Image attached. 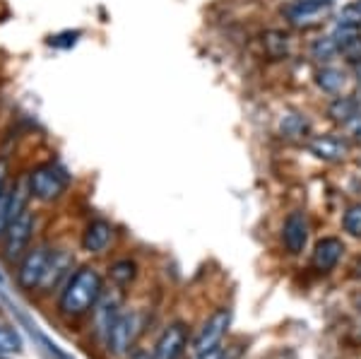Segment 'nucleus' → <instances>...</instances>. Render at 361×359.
Wrapping results in <instances>:
<instances>
[{
	"label": "nucleus",
	"instance_id": "obj_1",
	"mask_svg": "<svg viewBox=\"0 0 361 359\" xmlns=\"http://www.w3.org/2000/svg\"><path fill=\"white\" fill-rule=\"evenodd\" d=\"M102 292H104L102 275L92 265H82V268H78L68 277L66 287H63L61 297H58V311L66 318L85 316L87 311L94 309Z\"/></svg>",
	"mask_w": 361,
	"mask_h": 359
},
{
	"label": "nucleus",
	"instance_id": "obj_2",
	"mask_svg": "<svg viewBox=\"0 0 361 359\" xmlns=\"http://www.w3.org/2000/svg\"><path fill=\"white\" fill-rule=\"evenodd\" d=\"M29 193L42 202H54L68 190V174L56 164H39L29 171Z\"/></svg>",
	"mask_w": 361,
	"mask_h": 359
},
{
	"label": "nucleus",
	"instance_id": "obj_3",
	"mask_svg": "<svg viewBox=\"0 0 361 359\" xmlns=\"http://www.w3.org/2000/svg\"><path fill=\"white\" fill-rule=\"evenodd\" d=\"M34 227H37V217L34 212L29 210H22L20 215L10 219L8 229L3 234V256L8 263H15L20 260L25 253L29 251V241L34 236Z\"/></svg>",
	"mask_w": 361,
	"mask_h": 359
},
{
	"label": "nucleus",
	"instance_id": "obj_4",
	"mask_svg": "<svg viewBox=\"0 0 361 359\" xmlns=\"http://www.w3.org/2000/svg\"><path fill=\"white\" fill-rule=\"evenodd\" d=\"M142 333V316L137 311H126L118 314L106 335V345L116 357H126L135 350V340Z\"/></svg>",
	"mask_w": 361,
	"mask_h": 359
},
{
	"label": "nucleus",
	"instance_id": "obj_5",
	"mask_svg": "<svg viewBox=\"0 0 361 359\" xmlns=\"http://www.w3.org/2000/svg\"><path fill=\"white\" fill-rule=\"evenodd\" d=\"M51 253H54V248H51L49 244H37L20 258V268H17V285L25 289V292L39 289V285H42V280H44L46 268H49Z\"/></svg>",
	"mask_w": 361,
	"mask_h": 359
},
{
	"label": "nucleus",
	"instance_id": "obj_6",
	"mask_svg": "<svg viewBox=\"0 0 361 359\" xmlns=\"http://www.w3.org/2000/svg\"><path fill=\"white\" fill-rule=\"evenodd\" d=\"M229 323H231V314L229 309H217L212 316L202 323V328L197 331V335L193 338V352L195 355H202V352L212 350V347H219L222 338L229 331Z\"/></svg>",
	"mask_w": 361,
	"mask_h": 359
},
{
	"label": "nucleus",
	"instance_id": "obj_7",
	"mask_svg": "<svg viewBox=\"0 0 361 359\" xmlns=\"http://www.w3.org/2000/svg\"><path fill=\"white\" fill-rule=\"evenodd\" d=\"M333 10V3H294L287 5V8L282 10L284 17L289 20V25L296 27V29H311L320 25V22L328 17V13Z\"/></svg>",
	"mask_w": 361,
	"mask_h": 359
},
{
	"label": "nucleus",
	"instance_id": "obj_8",
	"mask_svg": "<svg viewBox=\"0 0 361 359\" xmlns=\"http://www.w3.org/2000/svg\"><path fill=\"white\" fill-rule=\"evenodd\" d=\"M185 345H188V331L183 323H171L164 328V333L159 335L154 345V357L157 359H180Z\"/></svg>",
	"mask_w": 361,
	"mask_h": 359
},
{
	"label": "nucleus",
	"instance_id": "obj_9",
	"mask_svg": "<svg viewBox=\"0 0 361 359\" xmlns=\"http://www.w3.org/2000/svg\"><path fill=\"white\" fill-rule=\"evenodd\" d=\"M73 265H75V258H73V253H70V251H66V248H58V251H54V253H51L49 268H46L44 280H42V285H39V289H42V292L58 289L63 280L68 282V277L73 275V273H70V270H73Z\"/></svg>",
	"mask_w": 361,
	"mask_h": 359
},
{
	"label": "nucleus",
	"instance_id": "obj_10",
	"mask_svg": "<svg viewBox=\"0 0 361 359\" xmlns=\"http://www.w3.org/2000/svg\"><path fill=\"white\" fill-rule=\"evenodd\" d=\"M342 251H345V244H342L337 236H325V239H320L318 244L313 246L311 265L318 273H330V270L340 263Z\"/></svg>",
	"mask_w": 361,
	"mask_h": 359
},
{
	"label": "nucleus",
	"instance_id": "obj_11",
	"mask_svg": "<svg viewBox=\"0 0 361 359\" xmlns=\"http://www.w3.org/2000/svg\"><path fill=\"white\" fill-rule=\"evenodd\" d=\"M308 152L323 162H342L349 154V145L335 135H316L306 142Z\"/></svg>",
	"mask_w": 361,
	"mask_h": 359
},
{
	"label": "nucleus",
	"instance_id": "obj_12",
	"mask_svg": "<svg viewBox=\"0 0 361 359\" xmlns=\"http://www.w3.org/2000/svg\"><path fill=\"white\" fill-rule=\"evenodd\" d=\"M282 239L292 256H299V253L304 251L306 241H308V222H306L304 212H292V215L284 219Z\"/></svg>",
	"mask_w": 361,
	"mask_h": 359
},
{
	"label": "nucleus",
	"instance_id": "obj_13",
	"mask_svg": "<svg viewBox=\"0 0 361 359\" xmlns=\"http://www.w3.org/2000/svg\"><path fill=\"white\" fill-rule=\"evenodd\" d=\"M114 239V227L106 219H92L82 234V248L87 253H104Z\"/></svg>",
	"mask_w": 361,
	"mask_h": 359
},
{
	"label": "nucleus",
	"instance_id": "obj_14",
	"mask_svg": "<svg viewBox=\"0 0 361 359\" xmlns=\"http://www.w3.org/2000/svg\"><path fill=\"white\" fill-rule=\"evenodd\" d=\"M121 297L118 294H104L99 297V302L94 304V323H97V333L102 335V338H106L109 331H111L116 316L121 314Z\"/></svg>",
	"mask_w": 361,
	"mask_h": 359
},
{
	"label": "nucleus",
	"instance_id": "obj_15",
	"mask_svg": "<svg viewBox=\"0 0 361 359\" xmlns=\"http://www.w3.org/2000/svg\"><path fill=\"white\" fill-rule=\"evenodd\" d=\"M308 130H311V123L304 114H296V111H289L279 118V133L282 138L287 140H299V138H306Z\"/></svg>",
	"mask_w": 361,
	"mask_h": 359
},
{
	"label": "nucleus",
	"instance_id": "obj_16",
	"mask_svg": "<svg viewBox=\"0 0 361 359\" xmlns=\"http://www.w3.org/2000/svg\"><path fill=\"white\" fill-rule=\"evenodd\" d=\"M359 111V102L354 97H335L328 107V116L340 126H347L352 118H357Z\"/></svg>",
	"mask_w": 361,
	"mask_h": 359
},
{
	"label": "nucleus",
	"instance_id": "obj_17",
	"mask_svg": "<svg viewBox=\"0 0 361 359\" xmlns=\"http://www.w3.org/2000/svg\"><path fill=\"white\" fill-rule=\"evenodd\" d=\"M263 49L267 58L272 61H282L289 54V34L282 32V29H267L263 34Z\"/></svg>",
	"mask_w": 361,
	"mask_h": 359
},
{
	"label": "nucleus",
	"instance_id": "obj_18",
	"mask_svg": "<svg viewBox=\"0 0 361 359\" xmlns=\"http://www.w3.org/2000/svg\"><path fill=\"white\" fill-rule=\"evenodd\" d=\"M316 85L325 95H340L342 87H345V73L340 68L323 66L320 71H316Z\"/></svg>",
	"mask_w": 361,
	"mask_h": 359
},
{
	"label": "nucleus",
	"instance_id": "obj_19",
	"mask_svg": "<svg viewBox=\"0 0 361 359\" xmlns=\"http://www.w3.org/2000/svg\"><path fill=\"white\" fill-rule=\"evenodd\" d=\"M135 275H137V265L130 258L116 260V263H111V268H109V277L114 280L116 287H128L135 280Z\"/></svg>",
	"mask_w": 361,
	"mask_h": 359
},
{
	"label": "nucleus",
	"instance_id": "obj_20",
	"mask_svg": "<svg viewBox=\"0 0 361 359\" xmlns=\"http://www.w3.org/2000/svg\"><path fill=\"white\" fill-rule=\"evenodd\" d=\"M340 54V46H337V42L333 37H320L316 39V42L311 44V56L316 58V61L320 63H328V61H333V58Z\"/></svg>",
	"mask_w": 361,
	"mask_h": 359
},
{
	"label": "nucleus",
	"instance_id": "obj_21",
	"mask_svg": "<svg viewBox=\"0 0 361 359\" xmlns=\"http://www.w3.org/2000/svg\"><path fill=\"white\" fill-rule=\"evenodd\" d=\"M22 350V335L10 326L0 323V355H13Z\"/></svg>",
	"mask_w": 361,
	"mask_h": 359
},
{
	"label": "nucleus",
	"instance_id": "obj_22",
	"mask_svg": "<svg viewBox=\"0 0 361 359\" xmlns=\"http://www.w3.org/2000/svg\"><path fill=\"white\" fill-rule=\"evenodd\" d=\"M342 229H345L349 236L361 239V202L349 205L345 210V215H342Z\"/></svg>",
	"mask_w": 361,
	"mask_h": 359
},
{
	"label": "nucleus",
	"instance_id": "obj_23",
	"mask_svg": "<svg viewBox=\"0 0 361 359\" xmlns=\"http://www.w3.org/2000/svg\"><path fill=\"white\" fill-rule=\"evenodd\" d=\"M10 219H13V186H8L0 193V236L5 234Z\"/></svg>",
	"mask_w": 361,
	"mask_h": 359
},
{
	"label": "nucleus",
	"instance_id": "obj_24",
	"mask_svg": "<svg viewBox=\"0 0 361 359\" xmlns=\"http://www.w3.org/2000/svg\"><path fill=\"white\" fill-rule=\"evenodd\" d=\"M337 22H340V25L361 27V8H359V3H349L347 8L340 13V17H337Z\"/></svg>",
	"mask_w": 361,
	"mask_h": 359
},
{
	"label": "nucleus",
	"instance_id": "obj_25",
	"mask_svg": "<svg viewBox=\"0 0 361 359\" xmlns=\"http://www.w3.org/2000/svg\"><path fill=\"white\" fill-rule=\"evenodd\" d=\"M340 54L347 58L349 63H361V37L357 39V42H352V44H347V46H342L340 49Z\"/></svg>",
	"mask_w": 361,
	"mask_h": 359
},
{
	"label": "nucleus",
	"instance_id": "obj_26",
	"mask_svg": "<svg viewBox=\"0 0 361 359\" xmlns=\"http://www.w3.org/2000/svg\"><path fill=\"white\" fill-rule=\"evenodd\" d=\"M8 176H10V159L0 157V193L8 188Z\"/></svg>",
	"mask_w": 361,
	"mask_h": 359
},
{
	"label": "nucleus",
	"instance_id": "obj_27",
	"mask_svg": "<svg viewBox=\"0 0 361 359\" xmlns=\"http://www.w3.org/2000/svg\"><path fill=\"white\" fill-rule=\"evenodd\" d=\"M345 128L349 130V135H352V138H357V140H361V114L357 116V118L349 121Z\"/></svg>",
	"mask_w": 361,
	"mask_h": 359
},
{
	"label": "nucleus",
	"instance_id": "obj_28",
	"mask_svg": "<svg viewBox=\"0 0 361 359\" xmlns=\"http://www.w3.org/2000/svg\"><path fill=\"white\" fill-rule=\"evenodd\" d=\"M197 359H226L224 350L222 347H212V350L202 352V355H197Z\"/></svg>",
	"mask_w": 361,
	"mask_h": 359
},
{
	"label": "nucleus",
	"instance_id": "obj_29",
	"mask_svg": "<svg viewBox=\"0 0 361 359\" xmlns=\"http://www.w3.org/2000/svg\"><path fill=\"white\" fill-rule=\"evenodd\" d=\"M130 359H157V357H154V352H149V350H133Z\"/></svg>",
	"mask_w": 361,
	"mask_h": 359
},
{
	"label": "nucleus",
	"instance_id": "obj_30",
	"mask_svg": "<svg viewBox=\"0 0 361 359\" xmlns=\"http://www.w3.org/2000/svg\"><path fill=\"white\" fill-rule=\"evenodd\" d=\"M354 78H357V83L361 85V63H357V66H354Z\"/></svg>",
	"mask_w": 361,
	"mask_h": 359
},
{
	"label": "nucleus",
	"instance_id": "obj_31",
	"mask_svg": "<svg viewBox=\"0 0 361 359\" xmlns=\"http://www.w3.org/2000/svg\"><path fill=\"white\" fill-rule=\"evenodd\" d=\"M296 3H313V5H318V3H333V0H296Z\"/></svg>",
	"mask_w": 361,
	"mask_h": 359
},
{
	"label": "nucleus",
	"instance_id": "obj_32",
	"mask_svg": "<svg viewBox=\"0 0 361 359\" xmlns=\"http://www.w3.org/2000/svg\"><path fill=\"white\" fill-rule=\"evenodd\" d=\"M354 275L361 277V258L357 260V263H354Z\"/></svg>",
	"mask_w": 361,
	"mask_h": 359
}]
</instances>
